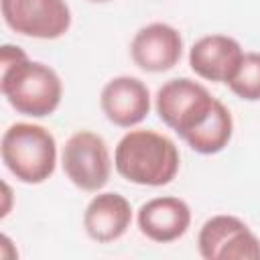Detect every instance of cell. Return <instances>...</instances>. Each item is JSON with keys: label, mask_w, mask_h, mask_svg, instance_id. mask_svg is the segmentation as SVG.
<instances>
[{"label": "cell", "mask_w": 260, "mask_h": 260, "mask_svg": "<svg viewBox=\"0 0 260 260\" xmlns=\"http://www.w3.org/2000/svg\"><path fill=\"white\" fill-rule=\"evenodd\" d=\"M0 87L6 102L22 116H51L63 98L57 71L41 61H30L20 47L4 45L0 51Z\"/></svg>", "instance_id": "1"}, {"label": "cell", "mask_w": 260, "mask_h": 260, "mask_svg": "<svg viewBox=\"0 0 260 260\" xmlns=\"http://www.w3.org/2000/svg\"><path fill=\"white\" fill-rule=\"evenodd\" d=\"M114 167L120 177L134 185H169L181 167L177 144L154 130L126 132L114 150Z\"/></svg>", "instance_id": "2"}, {"label": "cell", "mask_w": 260, "mask_h": 260, "mask_svg": "<svg viewBox=\"0 0 260 260\" xmlns=\"http://www.w3.org/2000/svg\"><path fill=\"white\" fill-rule=\"evenodd\" d=\"M0 154L16 181L26 185L45 183L57 167V140L39 124L16 122L2 134Z\"/></svg>", "instance_id": "3"}, {"label": "cell", "mask_w": 260, "mask_h": 260, "mask_svg": "<svg viewBox=\"0 0 260 260\" xmlns=\"http://www.w3.org/2000/svg\"><path fill=\"white\" fill-rule=\"evenodd\" d=\"M215 98L205 85L189 77H175L162 83L154 98V108L165 126L185 138L211 114Z\"/></svg>", "instance_id": "4"}, {"label": "cell", "mask_w": 260, "mask_h": 260, "mask_svg": "<svg viewBox=\"0 0 260 260\" xmlns=\"http://www.w3.org/2000/svg\"><path fill=\"white\" fill-rule=\"evenodd\" d=\"M61 167L77 189L98 193L112 175V156L106 140L91 130L71 134L61 152Z\"/></svg>", "instance_id": "5"}, {"label": "cell", "mask_w": 260, "mask_h": 260, "mask_svg": "<svg viewBox=\"0 0 260 260\" xmlns=\"http://www.w3.org/2000/svg\"><path fill=\"white\" fill-rule=\"evenodd\" d=\"M6 26L22 37L53 41L71 26V10L65 0H0Z\"/></svg>", "instance_id": "6"}, {"label": "cell", "mask_w": 260, "mask_h": 260, "mask_svg": "<svg viewBox=\"0 0 260 260\" xmlns=\"http://www.w3.org/2000/svg\"><path fill=\"white\" fill-rule=\"evenodd\" d=\"M197 248L205 260H260V238L236 215L209 217L197 236Z\"/></svg>", "instance_id": "7"}, {"label": "cell", "mask_w": 260, "mask_h": 260, "mask_svg": "<svg viewBox=\"0 0 260 260\" xmlns=\"http://www.w3.org/2000/svg\"><path fill=\"white\" fill-rule=\"evenodd\" d=\"M183 55L181 32L167 22H150L136 30L130 43L134 65L148 73H165L173 69Z\"/></svg>", "instance_id": "8"}, {"label": "cell", "mask_w": 260, "mask_h": 260, "mask_svg": "<svg viewBox=\"0 0 260 260\" xmlns=\"http://www.w3.org/2000/svg\"><path fill=\"white\" fill-rule=\"evenodd\" d=\"M100 108L114 126L132 128L148 116L150 91L138 77L118 75L102 87Z\"/></svg>", "instance_id": "9"}, {"label": "cell", "mask_w": 260, "mask_h": 260, "mask_svg": "<svg viewBox=\"0 0 260 260\" xmlns=\"http://www.w3.org/2000/svg\"><path fill=\"white\" fill-rule=\"evenodd\" d=\"M244 57L242 45L228 35H207L189 49V65L195 75L213 83H228Z\"/></svg>", "instance_id": "10"}, {"label": "cell", "mask_w": 260, "mask_h": 260, "mask_svg": "<svg viewBox=\"0 0 260 260\" xmlns=\"http://www.w3.org/2000/svg\"><path fill=\"white\" fill-rule=\"evenodd\" d=\"M140 232L158 244H169L185 236L191 225V209L187 201L173 195L152 197L140 205L136 215Z\"/></svg>", "instance_id": "11"}, {"label": "cell", "mask_w": 260, "mask_h": 260, "mask_svg": "<svg viewBox=\"0 0 260 260\" xmlns=\"http://www.w3.org/2000/svg\"><path fill=\"white\" fill-rule=\"evenodd\" d=\"M132 223L130 201L116 193H98L83 211V228L87 236L98 244H110L120 240Z\"/></svg>", "instance_id": "12"}, {"label": "cell", "mask_w": 260, "mask_h": 260, "mask_svg": "<svg viewBox=\"0 0 260 260\" xmlns=\"http://www.w3.org/2000/svg\"><path fill=\"white\" fill-rule=\"evenodd\" d=\"M234 134V120L225 104L215 102L211 114L195 130H191L183 140L199 154H217L221 152Z\"/></svg>", "instance_id": "13"}, {"label": "cell", "mask_w": 260, "mask_h": 260, "mask_svg": "<svg viewBox=\"0 0 260 260\" xmlns=\"http://www.w3.org/2000/svg\"><path fill=\"white\" fill-rule=\"evenodd\" d=\"M228 87L246 102H260V53H244Z\"/></svg>", "instance_id": "14"}, {"label": "cell", "mask_w": 260, "mask_h": 260, "mask_svg": "<svg viewBox=\"0 0 260 260\" xmlns=\"http://www.w3.org/2000/svg\"><path fill=\"white\" fill-rule=\"evenodd\" d=\"M89 2H108V0H89Z\"/></svg>", "instance_id": "15"}]
</instances>
